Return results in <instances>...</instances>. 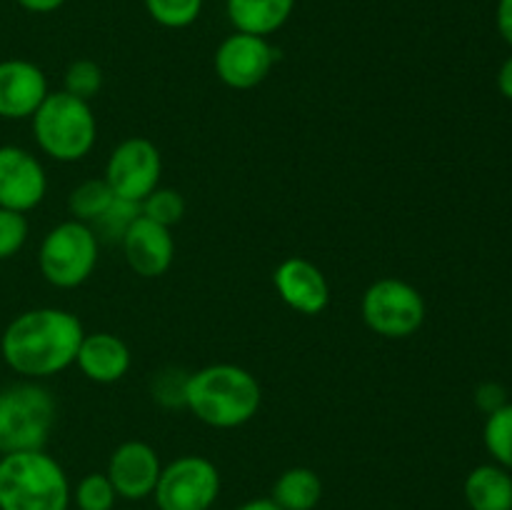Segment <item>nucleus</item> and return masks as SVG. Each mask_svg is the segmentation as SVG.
I'll return each mask as SVG.
<instances>
[{
    "instance_id": "obj_1",
    "label": "nucleus",
    "mask_w": 512,
    "mask_h": 510,
    "mask_svg": "<svg viewBox=\"0 0 512 510\" xmlns=\"http://www.w3.org/2000/svg\"><path fill=\"white\" fill-rule=\"evenodd\" d=\"M83 335V323L70 310L33 308L5 325L0 355L5 365L23 378H53L75 365Z\"/></svg>"
},
{
    "instance_id": "obj_2",
    "label": "nucleus",
    "mask_w": 512,
    "mask_h": 510,
    "mask_svg": "<svg viewBox=\"0 0 512 510\" xmlns=\"http://www.w3.org/2000/svg\"><path fill=\"white\" fill-rule=\"evenodd\" d=\"M263 403V388L250 370L235 363H213L188 375L185 408L218 430L250 423Z\"/></svg>"
},
{
    "instance_id": "obj_3",
    "label": "nucleus",
    "mask_w": 512,
    "mask_h": 510,
    "mask_svg": "<svg viewBox=\"0 0 512 510\" xmlns=\"http://www.w3.org/2000/svg\"><path fill=\"white\" fill-rule=\"evenodd\" d=\"M68 473L43 450L0 455V510H68Z\"/></svg>"
},
{
    "instance_id": "obj_4",
    "label": "nucleus",
    "mask_w": 512,
    "mask_h": 510,
    "mask_svg": "<svg viewBox=\"0 0 512 510\" xmlns=\"http://www.w3.org/2000/svg\"><path fill=\"white\" fill-rule=\"evenodd\" d=\"M30 120L38 148L58 163H78L98 140V120L90 103L65 90L48 93Z\"/></svg>"
},
{
    "instance_id": "obj_5",
    "label": "nucleus",
    "mask_w": 512,
    "mask_h": 510,
    "mask_svg": "<svg viewBox=\"0 0 512 510\" xmlns=\"http://www.w3.org/2000/svg\"><path fill=\"white\" fill-rule=\"evenodd\" d=\"M55 410L53 395L38 383L0 390V455L43 450L55 425Z\"/></svg>"
},
{
    "instance_id": "obj_6",
    "label": "nucleus",
    "mask_w": 512,
    "mask_h": 510,
    "mask_svg": "<svg viewBox=\"0 0 512 510\" xmlns=\"http://www.w3.org/2000/svg\"><path fill=\"white\" fill-rule=\"evenodd\" d=\"M100 240L88 223L63 220L48 230L38 250V268L55 288H80L95 273Z\"/></svg>"
},
{
    "instance_id": "obj_7",
    "label": "nucleus",
    "mask_w": 512,
    "mask_h": 510,
    "mask_svg": "<svg viewBox=\"0 0 512 510\" xmlns=\"http://www.w3.org/2000/svg\"><path fill=\"white\" fill-rule=\"evenodd\" d=\"M360 315L363 323L380 338L405 340L423 328L428 305L423 293L408 280L380 278L363 293Z\"/></svg>"
},
{
    "instance_id": "obj_8",
    "label": "nucleus",
    "mask_w": 512,
    "mask_h": 510,
    "mask_svg": "<svg viewBox=\"0 0 512 510\" xmlns=\"http://www.w3.org/2000/svg\"><path fill=\"white\" fill-rule=\"evenodd\" d=\"M220 495V470L205 455H180L160 470L158 510H210Z\"/></svg>"
},
{
    "instance_id": "obj_9",
    "label": "nucleus",
    "mask_w": 512,
    "mask_h": 510,
    "mask_svg": "<svg viewBox=\"0 0 512 510\" xmlns=\"http://www.w3.org/2000/svg\"><path fill=\"white\" fill-rule=\"evenodd\" d=\"M163 173V158L153 140L148 138H125L113 148L105 163V183L115 193V198L140 203L145 195L153 193L160 185Z\"/></svg>"
},
{
    "instance_id": "obj_10",
    "label": "nucleus",
    "mask_w": 512,
    "mask_h": 510,
    "mask_svg": "<svg viewBox=\"0 0 512 510\" xmlns=\"http://www.w3.org/2000/svg\"><path fill=\"white\" fill-rule=\"evenodd\" d=\"M213 65L220 83L233 90H250L258 88L270 75L275 65V50L268 38L235 30L218 45Z\"/></svg>"
},
{
    "instance_id": "obj_11",
    "label": "nucleus",
    "mask_w": 512,
    "mask_h": 510,
    "mask_svg": "<svg viewBox=\"0 0 512 510\" xmlns=\"http://www.w3.org/2000/svg\"><path fill=\"white\" fill-rule=\"evenodd\" d=\"M48 193V175L43 163L20 145H0V208H38Z\"/></svg>"
},
{
    "instance_id": "obj_12",
    "label": "nucleus",
    "mask_w": 512,
    "mask_h": 510,
    "mask_svg": "<svg viewBox=\"0 0 512 510\" xmlns=\"http://www.w3.org/2000/svg\"><path fill=\"white\" fill-rule=\"evenodd\" d=\"M160 463L158 450L145 440H125L110 453L105 475L113 483L115 493L123 500H145L158 485Z\"/></svg>"
},
{
    "instance_id": "obj_13",
    "label": "nucleus",
    "mask_w": 512,
    "mask_h": 510,
    "mask_svg": "<svg viewBox=\"0 0 512 510\" xmlns=\"http://www.w3.org/2000/svg\"><path fill=\"white\" fill-rule=\"evenodd\" d=\"M125 263L140 278H160L175 260V240L170 228L138 215L120 238Z\"/></svg>"
},
{
    "instance_id": "obj_14",
    "label": "nucleus",
    "mask_w": 512,
    "mask_h": 510,
    "mask_svg": "<svg viewBox=\"0 0 512 510\" xmlns=\"http://www.w3.org/2000/svg\"><path fill=\"white\" fill-rule=\"evenodd\" d=\"M280 300L300 315H320L330 303V283L323 270L308 258H285L273 270Z\"/></svg>"
},
{
    "instance_id": "obj_15",
    "label": "nucleus",
    "mask_w": 512,
    "mask_h": 510,
    "mask_svg": "<svg viewBox=\"0 0 512 510\" xmlns=\"http://www.w3.org/2000/svg\"><path fill=\"white\" fill-rule=\"evenodd\" d=\"M48 93V78L40 65L23 58L0 60V118H33Z\"/></svg>"
},
{
    "instance_id": "obj_16",
    "label": "nucleus",
    "mask_w": 512,
    "mask_h": 510,
    "mask_svg": "<svg viewBox=\"0 0 512 510\" xmlns=\"http://www.w3.org/2000/svg\"><path fill=\"white\" fill-rule=\"evenodd\" d=\"M133 355H130L128 343L113 333H85L83 343L78 348V365L80 373L98 385L118 383L128 375Z\"/></svg>"
},
{
    "instance_id": "obj_17",
    "label": "nucleus",
    "mask_w": 512,
    "mask_h": 510,
    "mask_svg": "<svg viewBox=\"0 0 512 510\" xmlns=\"http://www.w3.org/2000/svg\"><path fill=\"white\" fill-rule=\"evenodd\" d=\"M295 0H225V13L238 33L268 35L278 33L290 20Z\"/></svg>"
},
{
    "instance_id": "obj_18",
    "label": "nucleus",
    "mask_w": 512,
    "mask_h": 510,
    "mask_svg": "<svg viewBox=\"0 0 512 510\" xmlns=\"http://www.w3.org/2000/svg\"><path fill=\"white\" fill-rule=\"evenodd\" d=\"M465 503L470 510H512V473L498 463H483L465 475Z\"/></svg>"
},
{
    "instance_id": "obj_19",
    "label": "nucleus",
    "mask_w": 512,
    "mask_h": 510,
    "mask_svg": "<svg viewBox=\"0 0 512 510\" xmlns=\"http://www.w3.org/2000/svg\"><path fill=\"white\" fill-rule=\"evenodd\" d=\"M320 498H323V480L313 468H305V465L283 470L270 493V500L280 510H315Z\"/></svg>"
},
{
    "instance_id": "obj_20",
    "label": "nucleus",
    "mask_w": 512,
    "mask_h": 510,
    "mask_svg": "<svg viewBox=\"0 0 512 510\" xmlns=\"http://www.w3.org/2000/svg\"><path fill=\"white\" fill-rule=\"evenodd\" d=\"M115 200V193L110 190V185L105 183V178H90L83 180L80 185H75L68 195V210L73 215V220L80 223L93 225L105 210L110 208V203Z\"/></svg>"
},
{
    "instance_id": "obj_21",
    "label": "nucleus",
    "mask_w": 512,
    "mask_h": 510,
    "mask_svg": "<svg viewBox=\"0 0 512 510\" xmlns=\"http://www.w3.org/2000/svg\"><path fill=\"white\" fill-rule=\"evenodd\" d=\"M483 443L495 463L512 473V403H505L485 418Z\"/></svg>"
},
{
    "instance_id": "obj_22",
    "label": "nucleus",
    "mask_w": 512,
    "mask_h": 510,
    "mask_svg": "<svg viewBox=\"0 0 512 510\" xmlns=\"http://www.w3.org/2000/svg\"><path fill=\"white\" fill-rule=\"evenodd\" d=\"M150 18L163 28H188L203 13V0H143Z\"/></svg>"
},
{
    "instance_id": "obj_23",
    "label": "nucleus",
    "mask_w": 512,
    "mask_h": 510,
    "mask_svg": "<svg viewBox=\"0 0 512 510\" xmlns=\"http://www.w3.org/2000/svg\"><path fill=\"white\" fill-rule=\"evenodd\" d=\"M140 215L155 220V223L173 228L185 215V198L173 188H155L153 193L140 200Z\"/></svg>"
},
{
    "instance_id": "obj_24",
    "label": "nucleus",
    "mask_w": 512,
    "mask_h": 510,
    "mask_svg": "<svg viewBox=\"0 0 512 510\" xmlns=\"http://www.w3.org/2000/svg\"><path fill=\"white\" fill-rule=\"evenodd\" d=\"M73 500L78 510H113L118 503V493H115L108 475L88 473L75 485Z\"/></svg>"
},
{
    "instance_id": "obj_25",
    "label": "nucleus",
    "mask_w": 512,
    "mask_h": 510,
    "mask_svg": "<svg viewBox=\"0 0 512 510\" xmlns=\"http://www.w3.org/2000/svg\"><path fill=\"white\" fill-rule=\"evenodd\" d=\"M63 83L65 93L75 95V98L80 100H88L90 103V100L100 93V88H103V70H100V65L95 63V60H73V63L68 65V70H65Z\"/></svg>"
},
{
    "instance_id": "obj_26",
    "label": "nucleus",
    "mask_w": 512,
    "mask_h": 510,
    "mask_svg": "<svg viewBox=\"0 0 512 510\" xmlns=\"http://www.w3.org/2000/svg\"><path fill=\"white\" fill-rule=\"evenodd\" d=\"M138 215H140V203H133V200H125V198H115L113 203H110V208L105 210V213L90 225V228L95 230L98 240L100 238L120 240Z\"/></svg>"
},
{
    "instance_id": "obj_27",
    "label": "nucleus",
    "mask_w": 512,
    "mask_h": 510,
    "mask_svg": "<svg viewBox=\"0 0 512 510\" xmlns=\"http://www.w3.org/2000/svg\"><path fill=\"white\" fill-rule=\"evenodd\" d=\"M30 225L25 213L18 210L0 208V260H8L23 250L25 240H28Z\"/></svg>"
},
{
    "instance_id": "obj_28",
    "label": "nucleus",
    "mask_w": 512,
    "mask_h": 510,
    "mask_svg": "<svg viewBox=\"0 0 512 510\" xmlns=\"http://www.w3.org/2000/svg\"><path fill=\"white\" fill-rule=\"evenodd\" d=\"M188 375L190 373H183V370H163L153 383V398L160 405H165V408L185 405V383H188Z\"/></svg>"
},
{
    "instance_id": "obj_29",
    "label": "nucleus",
    "mask_w": 512,
    "mask_h": 510,
    "mask_svg": "<svg viewBox=\"0 0 512 510\" xmlns=\"http://www.w3.org/2000/svg\"><path fill=\"white\" fill-rule=\"evenodd\" d=\"M508 403V390L500 383H480L478 390H475V405L483 410L485 415L495 413L498 408Z\"/></svg>"
},
{
    "instance_id": "obj_30",
    "label": "nucleus",
    "mask_w": 512,
    "mask_h": 510,
    "mask_svg": "<svg viewBox=\"0 0 512 510\" xmlns=\"http://www.w3.org/2000/svg\"><path fill=\"white\" fill-rule=\"evenodd\" d=\"M495 25H498V33L503 35L505 43L512 48V0H498V8H495Z\"/></svg>"
},
{
    "instance_id": "obj_31",
    "label": "nucleus",
    "mask_w": 512,
    "mask_h": 510,
    "mask_svg": "<svg viewBox=\"0 0 512 510\" xmlns=\"http://www.w3.org/2000/svg\"><path fill=\"white\" fill-rule=\"evenodd\" d=\"M13 3L20 5L23 10H28V13L48 15V13H55L58 8H63L65 0H13Z\"/></svg>"
},
{
    "instance_id": "obj_32",
    "label": "nucleus",
    "mask_w": 512,
    "mask_h": 510,
    "mask_svg": "<svg viewBox=\"0 0 512 510\" xmlns=\"http://www.w3.org/2000/svg\"><path fill=\"white\" fill-rule=\"evenodd\" d=\"M498 90H500V95H505V98L512 100V55H508V58H505V63L500 65Z\"/></svg>"
},
{
    "instance_id": "obj_33",
    "label": "nucleus",
    "mask_w": 512,
    "mask_h": 510,
    "mask_svg": "<svg viewBox=\"0 0 512 510\" xmlns=\"http://www.w3.org/2000/svg\"><path fill=\"white\" fill-rule=\"evenodd\" d=\"M235 510H280V508L270 498H253V500H245V503L238 505Z\"/></svg>"
}]
</instances>
